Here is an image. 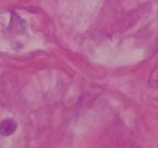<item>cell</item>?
Listing matches in <instances>:
<instances>
[{
  "mask_svg": "<svg viewBox=\"0 0 158 148\" xmlns=\"http://www.w3.org/2000/svg\"><path fill=\"white\" fill-rule=\"evenodd\" d=\"M17 130V124L12 118H6L0 123V134L2 136L12 135Z\"/></svg>",
  "mask_w": 158,
  "mask_h": 148,
  "instance_id": "cell-1",
  "label": "cell"
},
{
  "mask_svg": "<svg viewBox=\"0 0 158 148\" xmlns=\"http://www.w3.org/2000/svg\"><path fill=\"white\" fill-rule=\"evenodd\" d=\"M149 84L153 88H157L158 87V67L154 69V72H152L151 77H149Z\"/></svg>",
  "mask_w": 158,
  "mask_h": 148,
  "instance_id": "cell-2",
  "label": "cell"
}]
</instances>
